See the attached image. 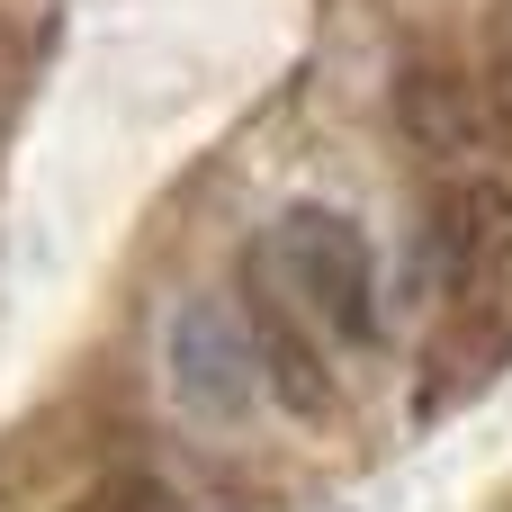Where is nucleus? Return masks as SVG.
I'll use <instances>...</instances> for the list:
<instances>
[{
	"label": "nucleus",
	"mask_w": 512,
	"mask_h": 512,
	"mask_svg": "<svg viewBox=\"0 0 512 512\" xmlns=\"http://www.w3.org/2000/svg\"><path fill=\"white\" fill-rule=\"evenodd\" d=\"M512 369V198L477 189L459 207V252H450V297L423 351V414L450 396H477Z\"/></svg>",
	"instance_id": "1"
},
{
	"label": "nucleus",
	"mask_w": 512,
	"mask_h": 512,
	"mask_svg": "<svg viewBox=\"0 0 512 512\" xmlns=\"http://www.w3.org/2000/svg\"><path fill=\"white\" fill-rule=\"evenodd\" d=\"M270 288H279V306L306 324V333H333V342H378V252H369V234L342 216V207H315V198H297L279 225H270V243H261V261H252Z\"/></svg>",
	"instance_id": "2"
},
{
	"label": "nucleus",
	"mask_w": 512,
	"mask_h": 512,
	"mask_svg": "<svg viewBox=\"0 0 512 512\" xmlns=\"http://www.w3.org/2000/svg\"><path fill=\"white\" fill-rule=\"evenodd\" d=\"M72 512H180V504H171V486H162V477H135V468H126V477H99Z\"/></svg>",
	"instance_id": "5"
},
{
	"label": "nucleus",
	"mask_w": 512,
	"mask_h": 512,
	"mask_svg": "<svg viewBox=\"0 0 512 512\" xmlns=\"http://www.w3.org/2000/svg\"><path fill=\"white\" fill-rule=\"evenodd\" d=\"M243 333H252V360H261V378L279 387V405L288 414H306V423H324L342 396H333V369H324V351H315V333L279 306V288L252 270V288H243Z\"/></svg>",
	"instance_id": "4"
},
{
	"label": "nucleus",
	"mask_w": 512,
	"mask_h": 512,
	"mask_svg": "<svg viewBox=\"0 0 512 512\" xmlns=\"http://www.w3.org/2000/svg\"><path fill=\"white\" fill-rule=\"evenodd\" d=\"M162 378H171L180 414H198V423H243L252 396H261V360H252L243 306H234V297H180L171 324H162Z\"/></svg>",
	"instance_id": "3"
}]
</instances>
